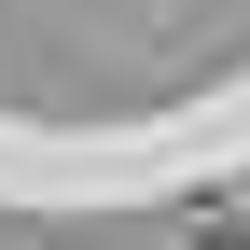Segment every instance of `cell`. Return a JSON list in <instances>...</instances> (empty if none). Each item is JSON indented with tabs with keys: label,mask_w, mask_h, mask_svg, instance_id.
<instances>
[{
	"label": "cell",
	"mask_w": 250,
	"mask_h": 250,
	"mask_svg": "<svg viewBox=\"0 0 250 250\" xmlns=\"http://www.w3.org/2000/svg\"><path fill=\"white\" fill-rule=\"evenodd\" d=\"M208 250H250V236H208Z\"/></svg>",
	"instance_id": "cell-1"
}]
</instances>
